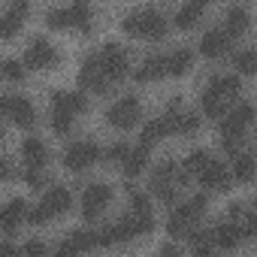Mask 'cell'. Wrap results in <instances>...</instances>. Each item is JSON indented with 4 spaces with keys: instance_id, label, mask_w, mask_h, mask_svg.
Wrapping results in <instances>:
<instances>
[{
    "instance_id": "1",
    "label": "cell",
    "mask_w": 257,
    "mask_h": 257,
    "mask_svg": "<svg viewBox=\"0 0 257 257\" xmlns=\"http://www.w3.org/2000/svg\"><path fill=\"white\" fill-rule=\"evenodd\" d=\"M170 22L161 10H131L121 19V31L134 34V37H149V40H161L167 34Z\"/></svg>"
},
{
    "instance_id": "2",
    "label": "cell",
    "mask_w": 257,
    "mask_h": 257,
    "mask_svg": "<svg viewBox=\"0 0 257 257\" xmlns=\"http://www.w3.org/2000/svg\"><path fill=\"white\" fill-rule=\"evenodd\" d=\"M79 85H82V91H91V94H106L112 88V79L106 76L97 52H91L82 61V67H79Z\"/></svg>"
},
{
    "instance_id": "3",
    "label": "cell",
    "mask_w": 257,
    "mask_h": 257,
    "mask_svg": "<svg viewBox=\"0 0 257 257\" xmlns=\"http://www.w3.org/2000/svg\"><path fill=\"white\" fill-rule=\"evenodd\" d=\"M25 64L28 67H34V70H52V67H58L61 64V55H58V49L46 40V37H31L28 40V49H25Z\"/></svg>"
},
{
    "instance_id": "4",
    "label": "cell",
    "mask_w": 257,
    "mask_h": 257,
    "mask_svg": "<svg viewBox=\"0 0 257 257\" xmlns=\"http://www.w3.org/2000/svg\"><path fill=\"white\" fill-rule=\"evenodd\" d=\"M97 58H100V64H103V70H106V76L112 82H118V79H124L127 73H131V58H127V49L118 46V43H103L100 52H97Z\"/></svg>"
},
{
    "instance_id": "5",
    "label": "cell",
    "mask_w": 257,
    "mask_h": 257,
    "mask_svg": "<svg viewBox=\"0 0 257 257\" xmlns=\"http://www.w3.org/2000/svg\"><path fill=\"white\" fill-rule=\"evenodd\" d=\"M254 115H257V109H254V103H248V100H242V103H236L221 121H218V131H221V137H245V127L254 121Z\"/></svg>"
},
{
    "instance_id": "6",
    "label": "cell",
    "mask_w": 257,
    "mask_h": 257,
    "mask_svg": "<svg viewBox=\"0 0 257 257\" xmlns=\"http://www.w3.org/2000/svg\"><path fill=\"white\" fill-rule=\"evenodd\" d=\"M140 118H143V106H140V100H137L134 94H127V97L115 100V103L106 109V121H109L112 127H121V131L134 127Z\"/></svg>"
},
{
    "instance_id": "7",
    "label": "cell",
    "mask_w": 257,
    "mask_h": 257,
    "mask_svg": "<svg viewBox=\"0 0 257 257\" xmlns=\"http://www.w3.org/2000/svg\"><path fill=\"white\" fill-rule=\"evenodd\" d=\"M97 158H103V152H100L97 143H91V140H79V143H70V146L64 149V167L73 170V173L88 170L91 164H97Z\"/></svg>"
},
{
    "instance_id": "8",
    "label": "cell",
    "mask_w": 257,
    "mask_h": 257,
    "mask_svg": "<svg viewBox=\"0 0 257 257\" xmlns=\"http://www.w3.org/2000/svg\"><path fill=\"white\" fill-rule=\"evenodd\" d=\"M0 109H4V115H7L13 124L25 127V131L37 124V109H34V103H31L28 97H22V94H4Z\"/></svg>"
},
{
    "instance_id": "9",
    "label": "cell",
    "mask_w": 257,
    "mask_h": 257,
    "mask_svg": "<svg viewBox=\"0 0 257 257\" xmlns=\"http://www.w3.org/2000/svg\"><path fill=\"white\" fill-rule=\"evenodd\" d=\"M109 203H112V188H109L106 182H94V185H88L85 194H82V215H85L88 221H97Z\"/></svg>"
},
{
    "instance_id": "10",
    "label": "cell",
    "mask_w": 257,
    "mask_h": 257,
    "mask_svg": "<svg viewBox=\"0 0 257 257\" xmlns=\"http://www.w3.org/2000/svg\"><path fill=\"white\" fill-rule=\"evenodd\" d=\"M22 161H25L28 170H43V167H49V161H52L49 146H46L40 137H25V140H22Z\"/></svg>"
},
{
    "instance_id": "11",
    "label": "cell",
    "mask_w": 257,
    "mask_h": 257,
    "mask_svg": "<svg viewBox=\"0 0 257 257\" xmlns=\"http://www.w3.org/2000/svg\"><path fill=\"white\" fill-rule=\"evenodd\" d=\"M28 215H31V206H28L22 197H16V200H10V203L4 206V212H0V227H4L7 236H13L16 227L28 221Z\"/></svg>"
},
{
    "instance_id": "12",
    "label": "cell",
    "mask_w": 257,
    "mask_h": 257,
    "mask_svg": "<svg viewBox=\"0 0 257 257\" xmlns=\"http://www.w3.org/2000/svg\"><path fill=\"white\" fill-rule=\"evenodd\" d=\"M230 46H233V37H230L224 28H212V31H206L203 40H200V52H203L206 58H221V55H227Z\"/></svg>"
},
{
    "instance_id": "13",
    "label": "cell",
    "mask_w": 257,
    "mask_h": 257,
    "mask_svg": "<svg viewBox=\"0 0 257 257\" xmlns=\"http://www.w3.org/2000/svg\"><path fill=\"white\" fill-rule=\"evenodd\" d=\"M200 185H203L206 191H227V188L233 185V170H227L221 161H212V164L203 170Z\"/></svg>"
},
{
    "instance_id": "14",
    "label": "cell",
    "mask_w": 257,
    "mask_h": 257,
    "mask_svg": "<svg viewBox=\"0 0 257 257\" xmlns=\"http://www.w3.org/2000/svg\"><path fill=\"white\" fill-rule=\"evenodd\" d=\"M49 103H52V109H64V112H73V115L88 109L85 91H49Z\"/></svg>"
},
{
    "instance_id": "15",
    "label": "cell",
    "mask_w": 257,
    "mask_h": 257,
    "mask_svg": "<svg viewBox=\"0 0 257 257\" xmlns=\"http://www.w3.org/2000/svg\"><path fill=\"white\" fill-rule=\"evenodd\" d=\"M209 164H212V155H209L206 149H197V152H191V155L185 158V164L179 167V179H176V182H179V185H188L194 176L200 179V176H203V170H206Z\"/></svg>"
},
{
    "instance_id": "16",
    "label": "cell",
    "mask_w": 257,
    "mask_h": 257,
    "mask_svg": "<svg viewBox=\"0 0 257 257\" xmlns=\"http://www.w3.org/2000/svg\"><path fill=\"white\" fill-rule=\"evenodd\" d=\"M28 13H31V7L25 4V0H13L10 4V10L0 16V37H16V31L22 28V22L28 19Z\"/></svg>"
},
{
    "instance_id": "17",
    "label": "cell",
    "mask_w": 257,
    "mask_h": 257,
    "mask_svg": "<svg viewBox=\"0 0 257 257\" xmlns=\"http://www.w3.org/2000/svg\"><path fill=\"white\" fill-rule=\"evenodd\" d=\"M194 230H197V221H194L182 206H176V209L170 212V218H167V233H170L173 239H188Z\"/></svg>"
},
{
    "instance_id": "18",
    "label": "cell",
    "mask_w": 257,
    "mask_h": 257,
    "mask_svg": "<svg viewBox=\"0 0 257 257\" xmlns=\"http://www.w3.org/2000/svg\"><path fill=\"white\" fill-rule=\"evenodd\" d=\"M227 103H230V100H227L218 88H212V85H209V88L203 91V97H200L203 115H209V118H215V121H221V118L227 115Z\"/></svg>"
},
{
    "instance_id": "19",
    "label": "cell",
    "mask_w": 257,
    "mask_h": 257,
    "mask_svg": "<svg viewBox=\"0 0 257 257\" xmlns=\"http://www.w3.org/2000/svg\"><path fill=\"white\" fill-rule=\"evenodd\" d=\"M43 203L52 209V215H67V212L73 209V194H70V188H64V185H52V188L43 194Z\"/></svg>"
},
{
    "instance_id": "20",
    "label": "cell",
    "mask_w": 257,
    "mask_h": 257,
    "mask_svg": "<svg viewBox=\"0 0 257 257\" xmlns=\"http://www.w3.org/2000/svg\"><path fill=\"white\" fill-rule=\"evenodd\" d=\"M212 236H215V248H224V251L239 248V242L245 239V236H242V227H239V224H233V221L218 224V227L212 230Z\"/></svg>"
},
{
    "instance_id": "21",
    "label": "cell",
    "mask_w": 257,
    "mask_h": 257,
    "mask_svg": "<svg viewBox=\"0 0 257 257\" xmlns=\"http://www.w3.org/2000/svg\"><path fill=\"white\" fill-rule=\"evenodd\" d=\"M194 64V49L191 46H179L167 55V73L170 76H185Z\"/></svg>"
},
{
    "instance_id": "22",
    "label": "cell",
    "mask_w": 257,
    "mask_h": 257,
    "mask_svg": "<svg viewBox=\"0 0 257 257\" xmlns=\"http://www.w3.org/2000/svg\"><path fill=\"white\" fill-rule=\"evenodd\" d=\"M161 76H167V55H149L137 70V82H158Z\"/></svg>"
},
{
    "instance_id": "23",
    "label": "cell",
    "mask_w": 257,
    "mask_h": 257,
    "mask_svg": "<svg viewBox=\"0 0 257 257\" xmlns=\"http://www.w3.org/2000/svg\"><path fill=\"white\" fill-rule=\"evenodd\" d=\"M146 167H149V146H134V152H131V158L124 161V176H127V182L131 179H137V176H143L146 173Z\"/></svg>"
},
{
    "instance_id": "24",
    "label": "cell",
    "mask_w": 257,
    "mask_h": 257,
    "mask_svg": "<svg viewBox=\"0 0 257 257\" xmlns=\"http://www.w3.org/2000/svg\"><path fill=\"white\" fill-rule=\"evenodd\" d=\"M233 179L242 182V185H251L257 179V161H254V155L242 152L239 158H233Z\"/></svg>"
},
{
    "instance_id": "25",
    "label": "cell",
    "mask_w": 257,
    "mask_h": 257,
    "mask_svg": "<svg viewBox=\"0 0 257 257\" xmlns=\"http://www.w3.org/2000/svg\"><path fill=\"white\" fill-rule=\"evenodd\" d=\"M248 25H251V13H248L245 7H230V10H227V16H224V31H227L230 37L248 31Z\"/></svg>"
},
{
    "instance_id": "26",
    "label": "cell",
    "mask_w": 257,
    "mask_h": 257,
    "mask_svg": "<svg viewBox=\"0 0 257 257\" xmlns=\"http://www.w3.org/2000/svg\"><path fill=\"white\" fill-rule=\"evenodd\" d=\"M203 4H200V0H197V4H194V0H191V4H185V7H179L176 10V16H173V25L176 28H182V31H188V28H194L197 25V19L203 16Z\"/></svg>"
},
{
    "instance_id": "27",
    "label": "cell",
    "mask_w": 257,
    "mask_h": 257,
    "mask_svg": "<svg viewBox=\"0 0 257 257\" xmlns=\"http://www.w3.org/2000/svg\"><path fill=\"white\" fill-rule=\"evenodd\" d=\"M176 179H179V164H176L173 158H164V161L155 164V170H152V185H173Z\"/></svg>"
},
{
    "instance_id": "28",
    "label": "cell",
    "mask_w": 257,
    "mask_h": 257,
    "mask_svg": "<svg viewBox=\"0 0 257 257\" xmlns=\"http://www.w3.org/2000/svg\"><path fill=\"white\" fill-rule=\"evenodd\" d=\"M233 67L242 73V76H254L257 73V49H239L233 55Z\"/></svg>"
},
{
    "instance_id": "29",
    "label": "cell",
    "mask_w": 257,
    "mask_h": 257,
    "mask_svg": "<svg viewBox=\"0 0 257 257\" xmlns=\"http://www.w3.org/2000/svg\"><path fill=\"white\" fill-rule=\"evenodd\" d=\"M67 245L79 254V251H91V248H97V233H91V230H73L70 236H67Z\"/></svg>"
},
{
    "instance_id": "30",
    "label": "cell",
    "mask_w": 257,
    "mask_h": 257,
    "mask_svg": "<svg viewBox=\"0 0 257 257\" xmlns=\"http://www.w3.org/2000/svg\"><path fill=\"white\" fill-rule=\"evenodd\" d=\"M209 85L218 88L227 100H236V97H239V88H242V79H239V76H215Z\"/></svg>"
},
{
    "instance_id": "31",
    "label": "cell",
    "mask_w": 257,
    "mask_h": 257,
    "mask_svg": "<svg viewBox=\"0 0 257 257\" xmlns=\"http://www.w3.org/2000/svg\"><path fill=\"white\" fill-rule=\"evenodd\" d=\"M131 152H134V146H131V143L118 140V143H109V146H106L103 161H109V164H121V167H124V161L131 158Z\"/></svg>"
},
{
    "instance_id": "32",
    "label": "cell",
    "mask_w": 257,
    "mask_h": 257,
    "mask_svg": "<svg viewBox=\"0 0 257 257\" xmlns=\"http://www.w3.org/2000/svg\"><path fill=\"white\" fill-rule=\"evenodd\" d=\"M52 131L58 134V137H67L70 131H73V124H76V115L73 112H64V109H52Z\"/></svg>"
},
{
    "instance_id": "33",
    "label": "cell",
    "mask_w": 257,
    "mask_h": 257,
    "mask_svg": "<svg viewBox=\"0 0 257 257\" xmlns=\"http://www.w3.org/2000/svg\"><path fill=\"white\" fill-rule=\"evenodd\" d=\"M131 215L134 218H155L152 215V200L146 191H131Z\"/></svg>"
},
{
    "instance_id": "34",
    "label": "cell",
    "mask_w": 257,
    "mask_h": 257,
    "mask_svg": "<svg viewBox=\"0 0 257 257\" xmlns=\"http://www.w3.org/2000/svg\"><path fill=\"white\" fill-rule=\"evenodd\" d=\"M46 25L52 31L70 28V7H52V10H46Z\"/></svg>"
},
{
    "instance_id": "35",
    "label": "cell",
    "mask_w": 257,
    "mask_h": 257,
    "mask_svg": "<svg viewBox=\"0 0 257 257\" xmlns=\"http://www.w3.org/2000/svg\"><path fill=\"white\" fill-rule=\"evenodd\" d=\"M70 25H76L79 31H91V7H85V4H73L70 7Z\"/></svg>"
},
{
    "instance_id": "36",
    "label": "cell",
    "mask_w": 257,
    "mask_h": 257,
    "mask_svg": "<svg viewBox=\"0 0 257 257\" xmlns=\"http://www.w3.org/2000/svg\"><path fill=\"white\" fill-rule=\"evenodd\" d=\"M188 245H191L194 254H200V251H206V248H215V236H212V230H194V233L188 236Z\"/></svg>"
},
{
    "instance_id": "37",
    "label": "cell",
    "mask_w": 257,
    "mask_h": 257,
    "mask_svg": "<svg viewBox=\"0 0 257 257\" xmlns=\"http://www.w3.org/2000/svg\"><path fill=\"white\" fill-rule=\"evenodd\" d=\"M197 131H200V115H197V112H182L176 134H182V137H194Z\"/></svg>"
},
{
    "instance_id": "38",
    "label": "cell",
    "mask_w": 257,
    "mask_h": 257,
    "mask_svg": "<svg viewBox=\"0 0 257 257\" xmlns=\"http://www.w3.org/2000/svg\"><path fill=\"white\" fill-rule=\"evenodd\" d=\"M25 70H28V64L19 61V58H7V61H4V76H7L10 82H22V79L28 76Z\"/></svg>"
},
{
    "instance_id": "39",
    "label": "cell",
    "mask_w": 257,
    "mask_h": 257,
    "mask_svg": "<svg viewBox=\"0 0 257 257\" xmlns=\"http://www.w3.org/2000/svg\"><path fill=\"white\" fill-rule=\"evenodd\" d=\"M152 194H155L161 203H167V206H173V203L179 200V191H176V185H152Z\"/></svg>"
},
{
    "instance_id": "40",
    "label": "cell",
    "mask_w": 257,
    "mask_h": 257,
    "mask_svg": "<svg viewBox=\"0 0 257 257\" xmlns=\"http://www.w3.org/2000/svg\"><path fill=\"white\" fill-rule=\"evenodd\" d=\"M55 215H52V209L46 206V203H40V206H31V215H28V224H34V227H40V224H46V221H52Z\"/></svg>"
},
{
    "instance_id": "41",
    "label": "cell",
    "mask_w": 257,
    "mask_h": 257,
    "mask_svg": "<svg viewBox=\"0 0 257 257\" xmlns=\"http://www.w3.org/2000/svg\"><path fill=\"white\" fill-rule=\"evenodd\" d=\"M22 251H25V257H52L43 239H25V245H22Z\"/></svg>"
},
{
    "instance_id": "42",
    "label": "cell",
    "mask_w": 257,
    "mask_h": 257,
    "mask_svg": "<svg viewBox=\"0 0 257 257\" xmlns=\"http://www.w3.org/2000/svg\"><path fill=\"white\" fill-rule=\"evenodd\" d=\"M118 242H121V239H118L115 224H109V227L97 230V245H100V248H112V245H118Z\"/></svg>"
},
{
    "instance_id": "43",
    "label": "cell",
    "mask_w": 257,
    "mask_h": 257,
    "mask_svg": "<svg viewBox=\"0 0 257 257\" xmlns=\"http://www.w3.org/2000/svg\"><path fill=\"white\" fill-rule=\"evenodd\" d=\"M242 236L245 239H257V215H251V212H245V218H242Z\"/></svg>"
},
{
    "instance_id": "44",
    "label": "cell",
    "mask_w": 257,
    "mask_h": 257,
    "mask_svg": "<svg viewBox=\"0 0 257 257\" xmlns=\"http://www.w3.org/2000/svg\"><path fill=\"white\" fill-rule=\"evenodd\" d=\"M28 188H46V170H25Z\"/></svg>"
},
{
    "instance_id": "45",
    "label": "cell",
    "mask_w": 257,
    "mask_h": 257,
    "mask_svg": "<svg viewBox=\"0 0 257 257\" xmlns=\"http://www.w3.org/2000/svg\"><path fill=\"white\" fill-rule=\"evenodd\" d=\"M188 206H191V212H194V215L200 218V215L206 212V194H194V197L188 200Z\"/></svg>"
},
{
    "instance_id": "46",
    "label": "cell",
    "mask_w": 257,
    "mask_h": 257,
    "mask_svg": "<svg viewBox=\"0 0 257 257\" xmlns=\"http://www.w3.org/2000/svg\"><path fill=\"white\" fill-rule=\"evenodd\" d=\"M0 176H4V179H13V176H16V161H13V158H4V161H0Z\"/></svg>"
},
{
    "instance_id": "47",
    "label": "cell",
    "mask_w": 257,
    "mask_h": 257,
    "mask_svg": "<svg viewBox=\"0 0 257 257\" xmlns=\"http://www.w3.org/2000/svg\"><path fill=\"white\" fill-rule=\"evenodd\" d=\"M0 257H25V251L16 248L13 242H4V245H0Z\"/></svg>"
},
{
    "instance_id": "48",
    "label": "cell",
    "mask_w": 257,
    "mask_h": 257,
    "mask_svg": "<svg viewBox=\"0 0 257 257\" xmlns=\"http://www.w3.org/2000/svg\"><path fill=\"white\" fill-rule=\"evenodd\" d=\"M161 257H182V248H179L176 242H167V245L161 248Z\"/></svg>"
},
{
    "instance_id": "49",
    "label": "cell",
    "mask_w": 257,
    "mask_h": 257,
    "mask_svg": "<svg viewBox=\"0 0 257 257\" xmlns=\"http://www.w3.org/2000/svg\"><path fill=\"white\" fill-rule=\"evenodd\" d=\"M52 257H76V251H73V248H70V245L64 242V245H61L58 251H52Z\"/></svg>"
},
{
    "instance_id": "50",
    "label": "cell",
    "mask_w": 257,
    "mask_h": 257,
    "mask_svg": "<svg viewBox=\"0 0 257 257\" xmlns=\"http://www.w3.org/2000/svg\"><path fill=\"white\" fill-rule=\"evenodd\" d=\"M194 257H215V248H206V251H200V254H194Z\"/></svg>"
},
{
    "instance_id": "51",
    "label": "cell",
    "mask_w": 257,
    "mask_h": 257,
    "mask_svg": "<svg viewBox=\"0 0 257 257\" xmlns=\"http://www.w3.org/2000/svg\"><path fill=\"white\" fill-rule=\"evenodd\" d=\"M248 212H251V215H257V197H254V200L248 203Z\"/></svg>"
}]
</instances>
